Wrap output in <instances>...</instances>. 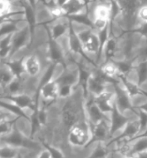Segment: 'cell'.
Returning a JSON list of instances; mask_svg holds the SVG:
<instances>
[{
    "instance_id": "cell-1",
    "label": "cell",
    "mask_w": 147,
    "mask_h": 158,
    "mask_svg": "<svg viewBox=\"0 0 147 158\" xmlns=\"http://www.w3.org/2000/svg\"><path fill=\"white\" fill-rule=\"evenodd\" d=\"M76 36L81 43L82 52L85 57L96 66H97L102 44L100 34L96 32L92 27H91L87 31H84Z\"/></svg>"
},
{
    "instance_id": "cell-2",
    "label": "cell",
    "mask_w": 147,
    "mask_h": 158,
    "mask_svg": "<svg viewBox=\"0 0 147 158\" xmlns=\"http://www.w3.org/2000/svg\"><path fill=\"white\" fill-rule=\"evenodd\" d=\"M54 64L47 63L39 55L33 52L27 55L21 61V68H22L21 74L28 77L42 78L43 80L47 72Z\"/></svg>"
},
{
    "instance_id": "cell-3",
    "label": "cell",
    "mask_w": 147,
    "mask_h": 158,
    "mask_svg": "<svg viewBox=\"0 0 147 158\" xmlns=\"http://www.w3.org/2000/svg\"><path fill=\"white\" fill-rule=\"evenodd\" d=\"M59 98V84L54 79L49 78L43 83L38 93L37 110L46 108Z\"/></svg>"
},
{
    "instance_id": "cell-4",
    "label": "cell",
    "mask_w": 147,
    "mask_h": 158,
    "mask_svg": "<svg viewBox=\"0 0 147 158\" xmlns=\"http://www.w3.org/2000/svg\"><path fill=\"white\" fill-rule=\"evenodd\" d=\"M112 82L110 79L102 74L100 69L92 72L88 76L86 82L85 90L87 98H96L106 90L107 86Z\"/></svg>"
},
{
    "instance_id": "cell-5",
    "label": "cell",
    "mask_w": 147,
    "mask_h": 158,
    "mask_svg": "<svg viewBox=\"0 0 147 158\" xmlns=\"http://www.w3.org/2000/svg\"><path fill=\"white\" fill-rule=\"evenodd\" d=\"M48 31L52 41L67 35L71 32V19L68 17H62L45 25Z\"/></svg>"
},
{
    "instance_id": "cell-6",
    "label": "cell",
    "mask_w": 147,
    "mask_h": 158,
    "mask_svg": "<svg viewBox=\"0 0 147 158\" xmlns=\"http://www.w3.org/2000/svg\"><path fill=\"white\" fill-rule=\"evenodd\" d=\"M59 86L76 87L81 82V69L76 63L65 64V70L57 80Z\"/></svg>"
},
{
    "instance_id": "cell-7",
    "label": "cell",
    "mask_w": 147,
    "mask_h": 158,
    "mask_svg": "<svg viewBox=\"0 0 147 158\" xmlns=\"http://www.w3.org/2000/svg\"><path fill=\"white\" fill-rule=\"evenodd\" d=\"M63 14L65 17L70 19L76 17L87 16L88 7L86 1H75V0H67L65 4L62 7Z\"/></svg>"
},
{
    "instance_id": "cell-8",
    "label": "cell",
    "mask_w": 147,
    "mask_h": 158,
    "mask_svg": "<svg viewBox=\"0 0 147 158\" xmlns=\"http://www.w3.org/2000/svg\"><path fill=\"white\" fill-rule=\"evenodd\" d=\"M92 140L91 143L108 142L111 140V121L105 120L96 125L92 126Z\"/></svg>"
},
{
    "instance_id": "cell-9",
    "label": "cell",
    "mask_w": 147,
    "mask_h": 158,
    "mask_svg": "<svg viewBox=\"0 0 147 158\" xmlns=\"http://www.w3.org/2000/svg\"><path fill=\"white\" fill-rule=\"evenodd\" d=\"M86 113H87V120L92 126L96 125L105 120H110L101 112V110L99 109V107L93 101L92 98H87Z\"/></svg>"
},
{
    "instance_id": "cell-10",
    "label": "cell",
    "mask_w": 147,
    "mask_h": 158,
    "mask_svg": "<svg viewBox=\"0 0 147 158\" xmlns=\"http://www.w3.org/2000/svg\"><path fill=\"white\" fill-rule=\"evenodd\" d=\"M34 23L35 25H46L54 20L51 12L43 1H34Z\"/></svg>"
},
{
    "instance_id": "cell-11",
    "label": "cell",
    "mask_w": 147,
    "mask_h": 158,
    "mask_svg": "<svg viewBox=\"0 0 147 158\" xmlns=\"http://www.w3.org/2000/svg\"><path fill=\"white\" fill-rule=\"evenodd\" d=\"M17 77L11 65L7 62L0 59V93L3 95V91Z\"/></svg>"
},
{
    "instance_id": "cell-12",
    "label": "cell",
    "mask_w": 147,
    "mask_h": 158,
    "mask_svg": "<svg viewBox=\"0 0 147 158\" xmlns=\"http://www.w3.org/2000/svg\"><path fill=\"white\" fill-rule=\"evenodd\" d=\"M14 127L17 131L27 138H33V121L27 117H19L14 122Z\"/></svg>"
},
{
    "instance_id": "cell-13",
    "label": "cell",
    "mask_w": 147,
    "mask_h": 158,
    "mask_svg": "<svg viewBox=\"0 0 147 158\" xmlns=\"http://www.w3.org/2000/svg\"><path fill=\"white\" fill-rule=\"evenodd\" d=\"M98 68L100 69L102 74H104L112 82H117L121 77L117 64L112 60H107Z\"/></svg>"
},
{
    "instance_id": "cell-14",
    "label": "cell",
    "mask_w": 147,
    "mask_h": 158,
    "mask_svg": "<svg viewBox=\"0 0 147 158\" xmlns=\"http://www.w3.org/2000/svg\"><path fill=\"white\" fill-rule=\"evenodd\" d=\"M21 93H23V81L21 77L17 76L6 87L2 96H15Z\"/></svg>"
},
{
    "instance_id": "cell-15",
    "label": "cell",
    "mask_w": 147,
    "mask_h": 158,
    "mask_svg": "<svg viewBox=\"0 0 147 158\" xmlns=\"http://www.w3.org/2000/svg\"><path fill=\"white\" fill-rule=\"evenodd\" d=\"M132 149L134 154H139V153L147 152V136H141L136 137L135 139L131 140Z\"/></svg>"
},
{
    "instance_id": "cell-16",
    "label": "cell",
    "mask_w": 147,
    "mask_h": 158,
    "mask_svg": "<svg viewBox=\"0 0 147 158\" xmlns=\"http://www.w3.org/2000/svg\"><path fill=\"white\" fill-rule=\"evenodd\" d=\"M20 149L8 145H0V158H19Z\"/></svg>"
},
{
    "instance_id": "cell-17",
    "label": "cell",
    "mask_w": 147,
    "mask_h": 158,
    "mask_svg": "<svg viewBox=\"0 0 147 158\" xmlns=\"http://www.w3.org/2000/svg\"><path fill=\"white\" fill-rule=\"evenodd\" d=\"M131 103L133 109H138L147 103V95L143 92L131 97Z\"/></svg>"
},
{
    "instance_id": "cell-18",
    "label": "cell",
    "mask_w": 147,
    "mask_h": 158,
    "mask_svg": "<svg viewBox=\"0 0 147 158\" xmlns=\"http://www.w3.org/2000/svg\"><path fill=\"white\" fill-rule=\"evenodd\" d=\"M18 117H19L18 115L5 108L4 106H0V123H7V122H15Z\"/></svg>"
},
{
    "instance_id": "cell-19",
    "label": "cell",
    "mask_w": 147,
    "mask_h": 158,
    "mask_svg": "<svg viewBox=\"0 0 147 158\" xmlns=\"http://www.w3.org/2000/svg\"><path fill=\"white\" fill-rule=\"evenodd\" d=\"M14 128V122L0 123V139L10 133Z\"/></svg>"
},
{
    "instance_id": "cell-20",
    "label": "cell",
    "mask_w": 147,
    "mask_h": 158,
    "mask_svg": "<svg viewBox=\"0 0 147 158\" xmlns=\"http://www.w3.org/2000/svg\"><path fill=\"white\" fill-rule=\"evenodd\" d=\"M37 158H52V157L48 149H47V147H45L43 150L39 153V155L38 156V157Z\"/></svg>"
},
{
    "instance_id": "cell-21",
    "label": "cell",
    "mask_w": 147,
    "mask_h": 158,
    "mask_svg": "<svg viewBox=\"0 0 147 158\" xmlns=\"http://www.w3.org/2000/svg\"><path fill=\"white\" fill-rule=\"evenodd\" d=\"M115 157L116 158H138L137 157V155H131V156H116L115 155Z\"/></svg>"
},
{
    "instance_id": "cell-22",
    "label": "cell",
    "mask_w": 147,
    "mask_h": 158,
    "mask_svg": "<svg viewBox=\"0 0 147 158\" xmlns=\"http://www.w3.org/2000/svg\"><path fill=\"white\" fill-rule=\"evenodd\" d=\"M137 157L138 158H147V152H141L137 154Z\"/></svg>"
},
{
    "instance_id": "cell-23",
    "label": "cell",
    "mask_w": 147,
    "mask_h": 158,
    "mask_svg": "<svg viewBox=\"0 0 147 158\" xmlns=\"http://www.w3.org/2000/svg\"><path fill=\"white\" fill-rule=\"evenodd\" d=\"M136 110H140V111H141V112L147 113V103H145L144 106H142L141 107H140V108H138V109Z\"/></svg>"
},
{
    "instance_id": "cell-24",
    "label": "cell",
    "mask_w": 147,
    "mask_h": 158,
    "mask_svg": "<svg viewBox=\"0 0 147 158\" xmlns=\"http://www.w3.org/2000/svg\"><path fill=\"white\" fill-rule=\"evenodd\" d=\"M109 158H116V157H115L114 153L112 152V154H111V156H109Z\"/></svg>"
},
{
    "instance_id": "cell-25",
    "label": "cell",
    "mask_w": 147,
    "mask_h": 158,
    "mask_svg": "<svg viewBox=\"0 0 147 158\" xmlns=\"http://www.w3.org/2000/svg\"><path fill=\"white\" fill-rule=\"evenodd\" d=\"M143 136H147V131L145 132V135H143Z\"/></svg>"
}]
</instances>
